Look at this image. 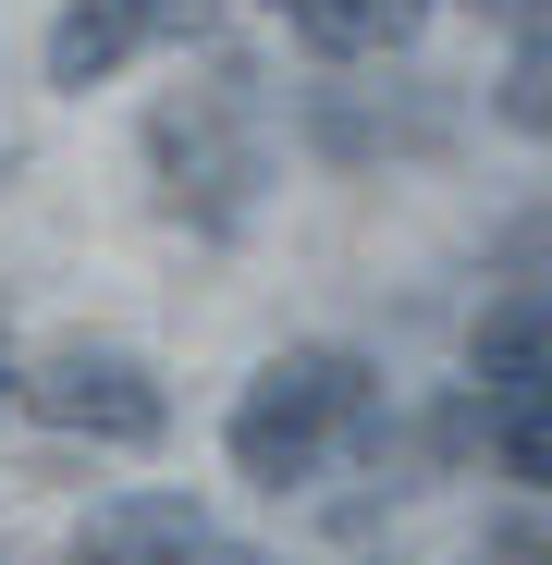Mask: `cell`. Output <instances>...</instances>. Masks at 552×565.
<instances>
[{"instance_id": "6da1fadb", "label": "cell", "mask_w": 552, "mask_h": 565, "mask_svg": "<svg viewBox=\"0 0 552 565\" xmlns=\"http://www.w3.org/2000/svg\"><path fill=\"white\" fill-rule=\"evenodd\" d=\"M368 356H344V344H295V356H270L258 382H246V406H234V467L258 492H295V480H320V455L368 418Z\"/></svg>"}, {"instance_id": "7a4b0ae2", "label": "cell", "mask_w": 552, "mask_h": 565, "mask_svg": "<svg viewBox=\"0 0 552 565\" xmlns=\"http://www.w3.org/2000/svg\"><path fill=\"white\" fill-rule=\"evenodd\" d=\"M160 172H172V210H197L209 234L246 222V184H258V148H246V74H209L197 99H172L148 124Z\"/></svg>"}, {"instance_id": "3957f363", "label": "cell", "mask_w": 552, "mask_h": 565, "mask_svg": "<svg viewBox=\"0 0 552 565\" xmlns=\"http://www.w3.org/2000/svg\"><path fill=\"white\" fill-rule=\"evenodd\" d=\"M25 406H37L50 430H86V443H160V430H172V394L148 382V369H136V356H86V344L37 369Z\"/></svg>"}, {"instance_id": "277c9868", "label": "cell", "mask_w": 552, "mask_h": 565, "mask_svg": "<svg viewBox=\"0 0 552 565\" xmlns=\"http://www.w3.org/2000/svg\"><path fill=\"white\" fill-rule=\"evenodd\" d=\"M197 553H209V516L184 492H136L74 529V565H197Z\"/></svg>"}, {"instance_id": "5b68a950", "label": "cell", "mask_w": 552, "mask_h": 565, "mask_svg": "<svg viewBox=\"0 0 552 565\" xmlns=\"http://www.w3.org/2000/svg\"><path fill=\"white\" fill-rule=\"evenodd\" d=\"M160 25H172V0H62V25H50V86H99V74H123Z\"/></svg>"}, {"instance_id": "8992f818", "label": "cell", "mask_w": 552, "mask_h": 565, "mask_svg": "<svg viewBox=\"0 0 552 565\" xmlns=\"http://www.w3.org/2000/svg\"><path fill=\"white\" fill-rule=\"evenodd\" d=\"M528 382H552V296L540 282L479 320V394H528Z\"/></svg>"}, {"instance_id": "52a82bcc", "label": "cell", "mask_w": 552, "mask_h": 565, "mask_svg": "<svg viewBox=\"0 0 552 565\" xmlns=\"http://www.w3.org/2000/svg\"><path fill=\"white\" fill-rule=\"evenodd\" d=\"M479 406H491V455H504V480L552 492V382H528V394H479Z\"/></svg>"}, {"instance_id": "ba28073f", "label": "cell", "mask_w": 552, "mask_h": 565, "mask_svg": "<svg viewBox=\"0 0 552 565\" xmlns=\"http://www.w3.org/2000/svg\"><path fill=\"white\" fill-rule=\"evenodd\" d=\"M504 124L516 136H552V25H528L516 62H504Z\"/></svg>"}, {"instance_id": "9c48e42d", "label": "cell", "mask_w": 552, "mask_h": 565, "mask_svg": "<svg viewBox=\"0 0 552 565\" xmlns=\"http://www.w3.org/2000/svg\"><path fill=\"white\" fill-rule=\"evenodd\" d=\"M467 565H552V529H528V516H516V529H491Z\"/></svg>"}, {"instance_id": "30bf717a", "label": "cell", "mask_w": 552, "mask_h": 565, "mask_svg": "<svg viewBox=\"0 0 552 565\" xmlns=\"http://www.w3.org/2000/svg\"><path fill=\"white\" fill-rule=\"evenodd\" d=\"M270 13H283V25H307V0H270Z\"/></svg>"}, {"instance_id": "8fae6325", "label": "cell", "mask_w": 552, "mask_h": 565, "mask_svg": "<svg viewBox=\"0 0 552 565\" xmlns=\"http://www.w3.org/2000/svg\"><path fill=\"white\" fill-rule=\"evenodd\" d=\"M0 406H13V356H0Z\"/></svg>"}, {"instance_id": "7c38bea8", "label": "cell", "mask_w": 552, "mask_h": 565, "mask_svg": "<svg viewBox=\"0 0 552 565\" xmlns=\"http://www.w3.org/2000/svg\"><path fill=\"white\" fill-rule=\"evenodd\" d=\"M405 13H418V25H430V0H405Z\"/></svg>"}]
</instances>
